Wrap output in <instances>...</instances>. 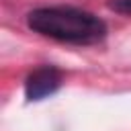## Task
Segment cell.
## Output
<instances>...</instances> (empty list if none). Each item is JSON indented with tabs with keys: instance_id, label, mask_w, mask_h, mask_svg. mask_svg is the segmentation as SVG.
<instances>
[{
	"instance_id": "cell-1",
	"label": "cell",
	"mask_w": 131,
	"mask_h": 131,
	"mask_svg": "<svg viewBox=\"0 0 131 131\" xmlns=\"http://www.w3.org/2000/svg\"><path fill=\"white\" fill-rule=\"evenodd\" d=\"M29 29L35 33L72 45H94L104 39L106 25L88 10L74 6H47L29 12Z\"/></svg>"
},
{
	"instance_id": "cell-2",
	"label": "cell",
	"mask_w": 131,
	"mask_h": 131,
	"mask_svg": "<svg viewBox=\"0 0 131 131\" xmlns=\"http://www.w3.org/2000/svg\"><path fill=\"white\" fill-rule=\"evenodd\" d=\"M59 84H61L59 70L45 66V68L35 70L27 78V82H25V94H27L29 100H41V98L53 94L59 88Z\"/></svg>"
},
{
	"instance_id": "cell-3",
	"label": "cell",
	"mask_w": 131,
	"mask_h": 131,
	"mask_svg": "<svg viewBox=\"0 0 131 131\" xmlns=\"http://www.w3.org/2000/svg\"><path fill=\"white\" fill-rule=\"evenodd\" d=\"M108 6L121 14H131V0H113Z\"/></svg>"
}]
</instances>
